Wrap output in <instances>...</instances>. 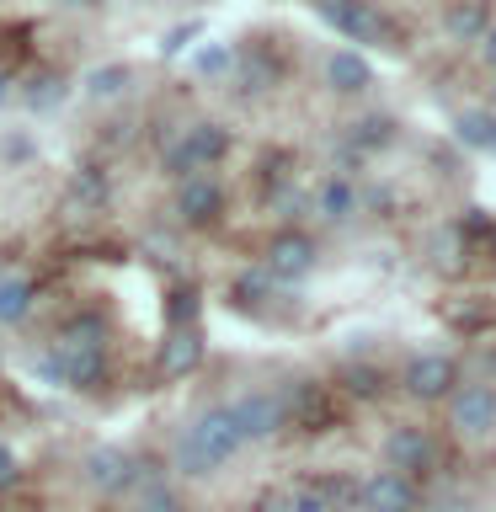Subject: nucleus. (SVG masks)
Returning a JSON list of instances; mask_svg holds the SVG:
<instances>
[{
  "label": "nucleus",
  "mask_w": 496,
  "mask_h": 512,
  "mask_svg": "<svg viewBox=\"0 0 496 512\" xmlns=\"http://www.w3.org/2000/svg\"><path fill=\"white\" fill-rule=\"evenodd\" d=\"M448 427L459 432V438H486L496 427V384H454V395H448Z\"/></svg>",
  "instance_id": "obj_7"
},
{
  "label": "nucleus",
  "mask_w": 496,
  "mask_h": 512,
  "mask_svg": "<svg viewBox=\"0 0 496 512\" xmlns=\"http://www.w3.org/2000/svg\"><path fill=\"white\" fill-rule=\"evenodd\" d=\"M48 384H70V390H96L107 379V326L102 315H70L48 342V358L38 363Z\"/></svg>",
  "instance_id": "obj_1"
},
{
  "label": "nucleus",
  "mask_w": 496,
  "mask_h": 512,
  "mask_svg": "<svg viewBox=\"0 0 496 512\" xmlns=\"http://www.w3.org/2000/svg\"><path fill=\"white\" fill-rule=\"evenodd\" d=\"M176 219L187 224V230H208V224L224 219V187L214 176H187V182H176Z\"/></svg>",
  "instance_id": "obj_8"
},
{
  "label": "nucleus",
  "mask_w": 496,
  "mask_h": 512,
  "mask_svg": "<svg viewBox=\"0 0 496 512\" xmlns=\"http://www.w3.org/2000/svg\"><path fill=\"white\" fill-rule=\"evenodd\" d=\"M192 38H198V27H176L171 38H166V54H182V48H187Z\"/></svg>",
  "instance_id": "obj_30"
},
{
  "label": "nucleus",
  "mask_w": 496,
  "mask_h": 512,
  "mask_svg": "<svg viewBox=\"0 0 496 512\" xmlns=\"http://www.w3.org/2000/svg\"><path fill=\"white\" fill-rule=\"evenodd\" d=\"M315 11H320V22L336 27L352 43H390L395 38L374 0H315Z\"/></svg>",
  "instance_id": "obj_5"
},
{
  "label": "nucleus",
  "mask_w": 496,
  "mask_h": 512,
  "mask_svg": "<svg viewBox=\"0 0 496 512\" xmlns=\"http://www.w3.org/2000/svg\"><path fill=\"white\" fill-rule=\"evenodd\" d=\"M384 390V374L379 368H347V395H358V400H368V395H379Z\"/></svg>",
  "instance_id": "obj_25"
},
{
  "label": "nucleus",
  "mask_w": 496,
  "mask_h": 512,
  "mask_svg": "<svg viewBox=\"0 0 496 512\" xmlns=\"http://www.w3.org/2000/svg\"><path fill=\"white\" fill-rule=\"evenodd\" d=\"M203 363V331L198 326H176L160 342V379H187Z\"/></svg>",
  "instance_id": "obj_14"
},
{
  "label": "nucleus",
  "mask_w": 496,
  "mask_h": 512,
  "mask_svg": "<svg viewBox=\"0 0 496 512\" xmlns=\"http://www.w3.org/2000/svg\"><path fill=\"white\" fill-rule=\"evenodd\" d=\"M384 464L400 475H422L438 464V443L427 438V427H395L390 438H384Z\"/></svg>",
  "instance_id": "obj_12"
},
{
  "label": "nucleus",
  "mask_w": 496,
  "mask_h": 512,
  "mask_svg": "<svg viewBox=\"0 0 496 512\" xmlns=\"http://www.w3.org/2000/svg\"><path fill=\"white\" fill-rule=\"evenodd\" d=\"M278 400H283V416H288V422H299V427H310V432H320V427L331 422L326 384H315V379H294V384H283Z\"/></svg>",
  "instance_id": "obj_13"
},
{
  "label": "nucleus",
  "mask_w": 496,
  "mask_h": 512,
  "mask_svg": "<svg viewBox=\"0 0 496 512\" xmlns=\"http://www.w3.org/2000/svg\"><path fill=\"white\" fill-rule=\"evenodd\" d=\"M358 507L363 512H416V480L384 464V470H374L358 486Z\"/></svg>",
  "instance_id": "obj_10"
},
{
  "label": "nucleus",
  "mask_w": 496,
  "mask_h": 512,
  "mask_svg": "<svg viewBox=\"0 0 496 512\" xmlns=\"http://www.w3.org/2000/svg\"><path fill=\"white\" fill-rule=\"evenodd\" d=\"M326 86L336 96H363L368 86H374V70H368V59L358 54V48H336V54L326 59Z\"/></svg>",
  "instance_id": "obj_16"
},
{
  "label": "nucleus",
  "mask_w": 496,
  "mask_h": 512,
  "mask_svg": "<svg viewBox=\"0 0 496 512\" xmlns=\"http://www.w3.org/2000/svg\"><path fill=\"white\" fill-rule=\"evenodd\" d=\"M288 512H331V507L320 502L315 486H310V491H294V496H288Z\"/></svg>",
  "instance_id": "obj_27"
},
{
  "label": "nucleus",
  "mask_w": 496,
  "mask_h": 512,
  "mask_svg": "<svg viewBox=\"0 0 496 512\" xmlns=\"http://www.w3.org/2000/svg\"><path fill=\"white\" fill-rule=\"evenodd\" d=\"M251 512H288V491H262L251 502Z\"/></svg>",
  "instance_id": "obj_28"
},
{
  "label": "nucleus",
  "mask_w": 496,
  "mask_h": 512,
  "mask_svg": "<svg viewBox=\"0 0 496 512\" xmlns=\"http://www.w3.org/2000/svg\"><path fill=\"white\" fill-rule=\"evenodd\" d=\"M486 150H496V118H491V139H486Z\"/></svg>",
  "instance_id": "obj_32"
},
{
  "label": "nucleus",
  "mask_w": 496,
  "mask_h": 512,
  "mask_svg": "<svg viewBox=\"0 0 496 512\" xmlns=\"http://www.w3.org/2000/svg\"><path fill=\"white\" fill-rule=\"evenodd\" d=\"M230 416H235V427H240V443H272V438H278V432L288 427L283 400L272 395V390H246V395H235V400H230Z\"/></svg>",
  "instance_id": "obj_6"
},
{
  "label": "nucleus",
  "mask_w": 496,
  "mask_h": 512,
  "mask_svg": "<svg viewBox=\"0 0 496 512\" xmlns=\"http://www.w3.org/2000/svg\"><path fill=\"white\" fill-rule=\"evenodd\" d=\"M80 475H86V486L96 496H123V491H139L144 480H155L150 475V464H139L128 448L118 443H96L86 448V459H80Z\"/></svg>",
  "instance_id": "obj_4"
},
{
  "label": "nucleus",
  "mask_w": 496,
  "mask_h": 512,
  "mask_svg": "<svg viewBox=\"0 0 496 512\" xmlns=\"http://www.w3.org/2000/svg\"><path fill=\"white\" fill-rule=\"evenodd\" d=\"M224 155H230V128L214 123V118H203V123L182 128V134L166 144L160 166H166L171 182H187V176H203L208 166H219Z\"/></svg>",
  "instance_id": "obj_3"
},
{
  "label": "nucleus",
  "mask_w": 496,
  "mask_h": 512,
  "mask_svg": "<svg viewBox=\"0 0 496 512\" xmlns=\"http://www.w3.org/2000/svg\"><path fill=\"white\" fill-rule=\"evenodd\" d=\"M310 208H315L320 219H331V224H347L352 214H358V187H352L347 176H331V182L315 192Z\"/></svg>",
  "instance_id": "obj_17"
},
{
  "label": "nucleus",
  "mask_w": 496,
  "mask_h": 512,
  "mask_svg": "<svg viewBox=\"0 0 496 512\" xmlns=\"http://www.w3.org/2000/svg\"><path fill=\"white\" fill-rule=\"evenodd\" d=\"M16 475H22V464H16V448H6V443H0V491H6V486H16Z\"/></svg>",
  "instance_id": "obj_26"
},
{
  "label": "nucleus",
  "mask_w": 496,
  "mask_h": 512,
  "mask_svg": "<svg viewBox=\"0 0 496 512\" xmlns=\"http://www.w3.org/2000/svg\"><path fill=\"white\" fill-rule=\"evenodd\" d=\"M480 59H486L491 70H496V22L486 27V38H480Z\"/></svg>",
  "instance_id": "obj_31"
},
{
  "label": "nucleus",
  "mask_w": 496,
  "mask_h": 512,
  "mask_svg": "<svg viewBox=\"0 0 496 512\" xmlns=\"http://www.w3.org/2000/svg\"><path fill=\"white\" fill-rule=\"evenodd\" d=\"M400 384H406V395H416V400H448L459 384V363L448 358V352H422V358L406 363Z\"/></svg>",
  "instance_id": "obj_9"
},
{
  "label": "nucleus",
  "mask_w": 496,
  "mask_h": 512,
  "mask_svg": "<svg viewBox=\"0 0 496 512\" xmlns=\"http://www.w3.org/2000/svg\"><path fill=\"white\" fill-rule=\"evenodd\" d=\"M70 6H91V0H70Z\"/></svg>",
  "instance_id": "obj_33"
},
{
  "label": "nucleus",
  "mask_w": 496,
  "mask_h": 512,
  "mask_svg": "<svg viewBox=\"0 0 496 512\" xmlns=\"http://www.w3.org/2000/svg\"><path fill=\"white\" fill-rule=\"evenodd\" d=\"M107 192H112V182H107V171H96V166H86L70 182V203L75 208H102L107 203Z\"/></svg>",
  "instance_id": "obj_21"
},
{
  "label": "nucleus",
  "mask_w": 496,
  "mask_h": 512,
  "mask_svg": "<svg viewBox=\"0 0 496 512\" xmlns=\"http://www.w3.org/2000/svg\"><path fill=\"white\" fill-rule=\"evenodd\" d=\"M486 27H491V0H448V11H443L448 43H480Z\"/></svg>",
  "instance_id": "obj_15"
},
{
  "label": "nucleus",
  "mask_w": 496,
  "mask_h": 512,
  "mask_svg": "<svg viewBox=\"0 0 496 512\" xmlns=\"http://www.w3.org/2000/svg\"><path fill=\"white\" fill-rule=\"evenodd\" d=\"M272 283H278V278H272V272H267V267H256V272H246V278H240V283H235V294H240V299H246V304H262V299L272 294Z\"/></svg>",
  "instance_id": "obj_24"
},
{
  "label": "nucleus",
  "mask_w": 496,
  "mask_h": 512,
  "mask_svg": "<svg viewBox=\"0 0 496 512\" xmlns=\"http://www.w3.org/2000/svg\"><path fill=\"white\" fill-rule=\"evenodd\" d=\"M240 427H235V416H230V400L224 406H208L192 416V427L182 432V443H176V470L192 475V480H203V475H214L224 470L235 454H240Z\"/></svg>",
  "instance_id": "obj_2"
},
{
  "label": "nucleus",
  "mask_w": 496,
  "mask_h": 512,
  "mask_svg": "<svg viewBox=\"0 0 496 512\" xmlns=\"http://www.w3.org/2000/svg\"><path fill=\"white\" fill-rule=\"evenodd\" d=\"M32 310V283L27 278H0V320L16 326V320H27Z\"/></svg>",
  "instance_id": "obj_22"
},
{
  "label": "nucleus",
  "mask_w": 496,
  "mask_h": 512,
  "mask_svg": "<svg viewBox=\"0 0 496 512\" xmlns=\"http://www.w3.org/2000/svg\"><path fill=\"white\" fill-rule=\"evenodd\" d=\"M128 80H134V70H128V64H96V70L86 75V91L96 96V102H112V96L128 91Z\"/></svg>",
  "instance_id": "obj_19"
},
{
  "label": "nucleus",
  "mask_w": 496,
  "mask_h": 512,
  "mask_svg": "<svg viewBox=\"0 0 496 512\" xmlns=\"http://www.w3.org/2000/svg\"><path fill=\"white\" fill-rule=\"evenodd\" d=\"M390 139H395V123L384 118V112H368V118H358V123H352V134H347V144H352L358 155H368V150H384Z\"/></svg>",
  "instance_id": "obj_18"
},
{
  "label": "nucleus",
  "mask_w": 496,
  "mask_h": 512,
  "mask_svg": "<svg viewBox=\"0 0 496 512\" xmlns=\"http://www.w3.org/2000/svg\"><path fill=\"white\" fill-rule=\"evenodd\" d=\"M278 283H299L304 272H315V240L304 230H283L267 240V262H262Z\"/></svg>",
  "instance_id": "obj_11"
},
{
  "label": "nucleus",
  "mask_w": 496,
  "mask_h": 512,
  "mask_svg": "<svg viewBox=\"0 0 496 512\" xmlns=\"http://www.w3.org/2000/svg\"><path fill=\"white\" fill-rule=\"evenodd\" d=\"M454 134H459V144H470V150H486L491 118H486V112H464V118L454 123Z\"/></svg>",
  "instance_id": "obj_23"
},
{
  "label": "nucleus",
  "mask_w": 496,
  "mask_h": 512,
  "mask_svg": "<svg viewBox=\"0 0 496 512\" xmlns=\"http://www.w3.org/2000/svg\"><path fill=\"white\" fill-rule=\"evenodd\" d=\"M278 86V64H272L267 54H246L240 59V91L246 96H262V91H272Z\"/></svg>",
  "instance_id": "obj_20"
},
{
  "label": "nucleus",
  "mask_w": 496,
  "mask_h": 512,
  "mask_svg": "<svg viewBox=\"0 0 496 512\" xmlns=\"http://www.w3.org/2000/svg\"><path fill=\"white\" fill-rule=\"evenodd\" d=\"M224 64H230V48H208V54L198 59V70H203V75H214V70H224Z\"/></svg>",
  "instance_id": "obj_29"
}]
</instances>
